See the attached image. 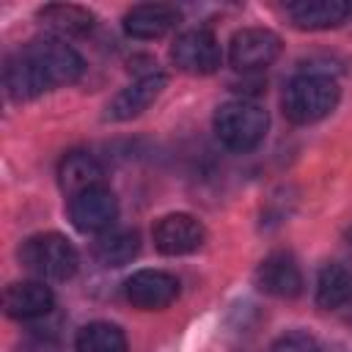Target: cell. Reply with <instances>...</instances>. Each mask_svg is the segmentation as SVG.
<instances>
[{"mask_svg": "<svg viewBox=\"0 0 352 352\" xmlns=\"http://www.w3.org/2000/svg\"><path fill=\"white\" fill-rule=\"evenodd\" d=\"M280 55V36L267 28H242L231 36L228 63L236 72H261Z\"/></svg>", "mask_w": 352, "mask_h": 352, "instance_id": "obj_6", "label": "cell"}, {"mask_svg": "<svg viewBox=\"0 0 352 352\" xmlns=\"http://www.w3.org/2000/svg\"><path fill=\"white\" fill-rule=\"evenodd\" d=\"M270 352H319V344L314 336H308L302 330H292V333H283L270 346Z\"/></svg>", "mask_w": 352, "mask_h": 352, "instance_id": "obj_20", "label": "cell"}, {"mask_svg": "<svg viewBox=\"0 0 352 352\" xmlns=\"http://www.w3.org/2000/svg\"><path fill=\"white\" fill-rule=\"evenodd\" d=\"M118 217V201L113 195V190L107 184H96L88 187L82 192H77L74 198H69V220L74 223V228L80 231H107L113 228Z\"/></svg>", "mask_w": 352, "mask_h": 352, "instance_id": "obj_8", "label": "cell"}, {"mask_svg": "<svg viewBox=\"0 0 352 352\" xmlns=\"http://www.w3.org/2000/svg\"><path fill=\"white\" fill-rule=\"evenodd\" d=\"M124 297L138 311H162L179 297V280L165 270H138L124 280Z\"/></svg>", "mask_w": 352, "mask_h": 352, "instance_id": "obj_9", "label": "cell"}, {"mask_svg": "<svg viewBox=\"0 0 352 352\" xmlns=\"http://www.w3.org/2000/svg\"><path fill=\"white\" fill-rule=\"evenodd\" d=\"M58 184L69 198H74L77 192H82L88 187L104 184V170H102V165L94 154L69 151L58 165Z\"/></svg>", "mask_w": 352, "mask_h": 352, "instance_id": "obj_16", "label": "cell"}, {"mask_svg": "<svg viewBox=\"0 0 352 352\" xmlns=\"http://www.w3.org/2000/svg\"><path fill=\"white\" fill-rule=\"evenodd\" d=\"M38 22L55 33V38H69V36H88L96 25L94 11H88L85 6H74V3H50L44 8H38Z\"/></svg>", "mask_w": 352, "mask_h": 352, "instance_id": "obj_15", "label": "cell"}, {"mask_svg": "<svg viewBox=\"0 0 352 352\" xmlns=\"http://www.w3.org/2000/svg\"><path fill=\"white\" fill-rule=\"evenodd\" d=\"M256 286L264 294L292 300L302 292V272L289 253H270L258 267H256Z\"/></svg>", "mask_w": 352, "mask_h": 352, "instance_id": "obj_12", "label": "cell"}, {"mask_svg": "<svg viewBox=\"0 0 352 352\" xmlns=\"http://www.w3.org/2000/svg\"><path fill=\"white\" fill-rule=\"evenodd\" d=\"M140 250V236L132 228H107L96 236L91 253L102 267H124Z\"/></svg>", "mask_w": 352, "mask_h": 352, "instance_id": "obj_17", "label": "cell"}, {"mask_svg": "<svg viewBox=\"0 0 352 352\" xmlns=\"http://www.w3.org/2000/svg\"><path fill=\"white\" fill-rule=\"evenodd\" d=\"M82 72L85 60L72 44L55 36H44L33 38L6 60L3 82L14 102H28L52 88L77 82Z\"/></svg>", "mask_w": 352, "mask_h": 352, "instance_id": "obj_1", "label": "cell"}, {"mask_svg": "<svg viewBox=\"0 0 352 352\" xmlns=\"http://www.w3.org/2000/svg\"><path fill=\"white\" fill-rule=\"evenodd\" d=\"M19 261L38 280H69L80 267L74 245L55 231L28 236L19 248Z\"/></svg>", "mask_w": 352, "mask_h": 352, "instance_id": "obj_4", "label": "cell"}, {"mask_svg": "<svg viewBox=\"0 0 352 352\" xmlns=\"http://www.w3.org/2000/svg\"><path fill=\"white\" fill-rule=\"evenodd\" d=\"M349 300H352V270L338 261L324 264L316 275V305L330 311Z\"/></svg>", "mask_w": 352, "mask_h": 352, "instance_id": "obj_18", "label": "cell"}, {"mask_svg": "<svg viewBox=\"0 0 352 352\" xmlns=\"http://www.w3.org/2000/svg\"><path fill=\"white\" fill-rule=\"evenodd\" d=\"M52 305H55V294L47 286V280H16L6 286V294H3L6 314L19 322L47 316Z\"/></svg>", "mask_w": 352, "mask_h": 352, "instance_id": "obj_13", "label": "cell"}, {"mask_svg": "<svg viewBox=\"0 0 352 352\" xmlns=\"http://www.w3.org/2000/svg\"><path fill=\"white\" fill-rule=\"evenodd\" d=\"M165 85H168V77L162 72H148V74L138 77L132 85L121 88L113 96V102L107 104L104 118L107 121H129V118H138L140 113H146L160 99V94L165 91Z\"/></svg>", "mask_w": 352, "mask_h": 352, "instance_id": "obj_10", "label": "cell"}, {"mask_svg": "<svg viewBox=\"0 0 352 352\" xmlns=\"http://www.w3.org/2000/svg\"><path fill=\"white\" fill-rule=\"evenodd\" d=\"M214 135L217 140L231 148V151H253L264 135H267V126H270V116L261 104L256 102H248V99H231V102H223L217 110H214Z\"/></svg>", "mask_w": 352, "mask_h": 352, "instance_id": "obj_3", "label": "cell"}, {"mask_svg": "<svg viewBox=\"0 0 352 352\" xmlns=\"http://www.w3.org/2000/svg\"><path fill=\"white\" fill-rule=\"evenodd\" d=\"M349 14L344 0H300L286 6V16L300 30H330L338 28Z\"/></svg>", "mask_w": 352, "mask_h": 352, "instance_id": "obj_14", "label": "cell"}, {"mask_svg": "<svg viewBox=\"0 0 352 352\" xmlns=\"http://www.w3.org/2000/svg\"><path fill=\"white\" fill-rule=\"evenodd\" d=\"M151 239L162 256H187L206 242V228L198 217L187 212H173L154 223Z\"/></svg>", "mask_w": 352, "mask_h": 352, "instance_id": "obj_7", "label": "cell"}, {"mask_svg": "<svg viewBox=\"0 0 352 352\" xmlns=\"http://www.w3.org/2000/svg\"><path fill=\"white\" fill-rule=\"evenodd\" d=\"M341 99V88L330 74H300L289 80L280 107L292 124H316L327 118Z\"/></svg>", "mask_w": 352, "mask_h": 352, "instance_id": "obj_2", "label": "cell"}, {"mask_svg": "<svg viewBox=\"0 0 352 352\" xmlns=\"http://www.w3.org/2000/svg\"><path fill=\"white\" fill-rule=\"evenodd\" d=\"M74 352H126V336L113 322H91L77 330Z\"/></svg>", "mask_w": 352, "mask_h": 352, "instance_id": "obj_19", "label": "cell"}, {"mask_svg": "<svg viewBox=\"0 0 352 352\" xmlns=\"http://www.w3.org/2000/svg\"><path fill=\"white\" fill-rule=\"evenodd\" d=\"M170 60L179 72L192 74V77H206L214 74L223 63V50L220 41L212 30L206 28H192L176 36L170 44Z\"/></svg>", "mask_w": 352, "mask_h": 352, "instance_id": "obj_5", "label": "cell"}, {"mask_svg": "<svg viewBox=\"0 0 352 352\" xmlns=\"http://www.w3.org/2000/svg\"><path fill=\"white\" fill-rule=\"evenodd\" d=\"M182 22V11L170 3H140L124 14V33L132 38H162Z\"/></svg>", "mask_w": 352, "mask_h": 352, "instance_id": "obj_11", "label": "cell"}]
</instances>
